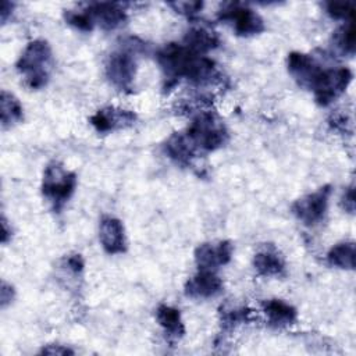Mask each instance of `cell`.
<instances>
[{
  "label": "cell",
  "instance_id": "1",
  "mask_svg": "<svg viewBox=\"0 0 356 356\" xmlns=\"http://www.w3.org/2000/svg\"><path fill=\"white\" fill-rule=\"evenodd\" d=\"M156 60L170 83L178 79H188L193 83H210L218 78V71L211 58L196 53L184 43H168L161 47Z\"/></svg>",
  "mask_w": 356,
  "mask_h": 356
},
{
  "label": "cell",
  "instance_id": "2",
  "mask_svg": "<svg viewBox=\"0 0 356 356\" xmlns=\"http://www.w3.org/2000/svg\"><path fill=\"white\" fill-rule=\"evenodd\" d=\"M29 89L46 86L53 67L51 49L46 40L36 39L26 44L15 64Z\"/></svg>",
  "mask_w": 356,
  "mask_h": 356
},
{
  "label": "cell",
  "instance_id": "3",
  "mask_svg": "<svg viewBox=\"0 0 356 356\" xmlns=\"http://www.w3.org/2000/svg\"><path fill=\"white\" fill-rule=\"evenodd\" d=\"M197 153H209L222 147L228 140L225 124L211 111L199 113L185 132Z\"/></svg>",
  "mask_w": 356,
  "mask_h": 356
},
{
  "label": "cell",
  "instance_id": "4",
  "mask_svg": "<svg viewBox=\"0 0 356 356\" xmlns=\"http://www.w3.org/2000/svg\"><path fill=\"white\" fill-rule=\"evenodd\" d=\"M75 172L67 170L58 161H51L46 165L42 179V193L53 204L54 210H61L75 192Z\"/></svg>",
  "mask_w": 356,
  "mask_h": 356
},
{
  "label": "cell",
  "instance_id": "5",
  "mask_svg": "<svg viewBox=\"0 0 356 356\" xmlns=\"http://www.w3.org/2000/svg\"><path fill=\"white\" fill-rule=\"evenodd\" d=\"M353 75L346 67L321 68L310 85L316 102L325 107L337 100L349 86Z\"/></svg>",
  "mask_w": 356,
  "mask_h": 356
},
{
  "label": "cell",
  "instance_id": "6",
  "mask_svg": "<svg viewBox=\"0 0 356 356\" xmlns=\"http://www.w3.org/2000/svg\"><path fill=\"white\" fill-rule=\"evenodd\" d=\"M330 196H331V186L324 185L317 191L307 193L299 197L298 200H295L291 206V211L302 224L307 227H313L324 218L327 213Z\"/></svg>",
  "mask_w": 356,
  "mask_h": 356
},
{
  "label": "cell",
  "instance_id": "7",
  "mask_svg": "<svg viewBox=\"0 0 356 356\" xmlns=\"http://www.w3.org/2000/svg\"><path fill=\"white\" fill-rule=\"evenodd\" d=\"M221 21L232 25L234 32L239 36L259 35L266 29L263 18L250 7L241 3H228L218 14Z\"/></svg>",
  "mask_w": 356,
  "mask_h": 356
},
{
  "label": "cell",
  "instance_id": "8",
  "mask_svg": "<svg viewBox=\"0 0 356 356\" xmlns=\"http://www.w3.org/2000/svg\"><path fill=\"white\" fill-rule=\"evenodd\" d=\"M136 75V60L131 50L120 49L113 51L106 61V76L118 90L129 92L134 88Z\"/></svg>",
  "mask_w": 356,
  "mask_h": 356
},
{
  "label": "cell",
  "instance_id": "9",
  "mask_svg": "<svg viewBox=\"0 0 356 356\" xmlns=\"http://www.w3.org/2000/svg\"><path fill=\"white\" fill-rule=\"evenodd\" d=\"M232 245L229 241L204 242L195 249V261L199 270H210L225 266L232 257Z\"/></svg>",
  "mask_w": 356,
  "mask_h": 356
},
{
  "label": "cell",
  "instance_id": "10",
  "mask_svg": "<svg viewBox=\"0 0 356 356\" xmlns=\"http://www.w3.org/2000/svg\"><path fill=\"white\" fill-rule=\"evenodd\" d=\"M93 26L99 25L103 31H114L125 24L127 13L118 3H90L83 8Z\"/></svg>",
  "mask_w": 356,
  "mask_h": 356
},
{
  "label": "cell",
  "instance_id": "11",
  "mask_svg": "<svg viewBox=\"0 0 356 356\" xmlns=\"http://www.w3.org/2000/svg\"><path fill=\"white\" fill-rule=\"evenodd\" d=\"M136 120V114L131 110L104 107L97 110L90 118V124L97 132H110L131 127Z\"/></svg>",
  "mask_w": 356,
  "mask_h": 356
},
{
  "label": "cell",
  "instance_id": "12",
  "mask_svg": "<svg viewBox=\"0 0 356 356\" xmlns=\"http://www.w3.org/2000/svg\"><path fill=\"white\" fill-rule=\"evenodd\" d=\"M99 239L106 253L118 254L127 250L124 224L111 216H104L99 224Z\"/></svg>",
  "mask_w": 356,
  "mask_h": 356
},
{
  "label": "cell",
  "instance_id": "13",
  "mask_svg": "<svg viewBox=\"0 0 356 356\" xmlns=\"http://www.w3.org/2000/svg\"><path fill=\"white\" fill-rule=\"evenodd\" d=\"M221 278L210 270H199L197 274L191 277L184 286L185 295L193 299H209L217 296L222 291Z\"/></svg>",
  "mask_w": 356,
  "mask_h": 356
},
{
  "label": "cell",
  "instance_id": "14",
  "mask_svg": "<svg viewBox=\"0 0 356 356\" xmlns=\"http://www.w3.org/2000/svg\"><path fill=\"white\" fill-rule=\"evenodd\" d=\"M320 70V64L310 54L300 51L288 54V72L302 88L309 89Z\"/></svg>",
  "mask_w": 356,
  "mask_h": 356
},
{
  "label": "cell",
  "instance_id": "15",
  "mask_svg": "<svg viewBox=\"0 0 356 356\" xmlns=\"http://www.w3.org/2000/svg\"><path fill=\"white\" fill-rule=\"evenodd\" d=\"M261 306L268 324L274 328H284L296 321V309L282 299H268Z\"/></svg>",
  "mask_w": 356,
  "mask_h": 356
},
{
  "label": "cell",
  "instance_id": "16",
  "mask_svg": "<svg viewBox=\"0 0 356 356\" xmlns=\"http://www.w3.org/2000/svg\"><path fill=\"white\" fill-rule=\"evenodd\" d=\"M253 267L259 275L277 277L285 270V261L274 246H266L253 257Z\"/></svg>",
  "mask_w": 356,
  "mask_h": 356
},
{
  "label": "cell",
  "instance_id": "17",
  "mask_svg": "<svg viewBox=\"0 0 356 356\" xmlns=\"http://www.w3.org/2000/svg\"><path fill=\"white\" fill-rule=\"evenodd\" d=\"M167 156L179 165H191L192 160L197 157V152L186 138L185 132L172 134L164 145Z\"/></svg>",
  "mask_w": 356,
  "mask_h": 356
},
{
  "label": "cell",
  "instance_id": "18",
  "mask_svg": "<svg viewBox=\"0 0 356 356\" xmlns=\"http://www.w3.org/2000/svg\"><path fill=\"white\" fill-rule=\"evenodd\" d=\"M156 320L168 341H178L184 337L185 327L178 309L168 305H160L156 310Z\"/></svg>",
  "mask_w": 356,
  "mask_h": 356
},
{
  "label": "cell",
  "instance_id": "19",
  "mask_svg": "<svg viewBox=\"0 0 356 356\" xmlns=\"http://www.w3.org/2000/svg\"><path fill=\"white\" fill-rule=\"evenodd\" d=\"M218 42L220 40L217 33L206 26L191 28L184 36V44L200 54H206L207 51L216 49L218 46Z\"/></svg>",
  "mask_w": 356,
  "mask_h": 356
},
{
  "label": "cell",
  "instance_id": "20",
  "mask_svg": "<svg viewBox=\"0 0 356 356\" xmlns=\"http://www.w3.org/2000/svg\"><path fill=\"white\" fill-rule=\"evenodd\" d=\"M355 242L346 241L334 245L327 253V263L332 267L342 270H353L355 268Z\"/></svg>",
  "mask_w": 356,
  "mask_h": 356
},
{
  "label": "cell",
  "instance_id": "21",
  "mask_svg": "<svg viewBox=\"0 0 356 356\" xmlns=\"http://www.w3.org/2000/svg\"><path fill=\"white\" fill-rule=\"evenodd\" d=\"M22 106L19 100L7 90H1L0 95V114H1V125L3 128L18 124L24 118Z\"/></svg>",
  "mask_w": 356,
  "mask_h": 356
},
{
  "label": "cell",
  "instance_id": "22",
  "mask_svg": "<svg viewBox=\"0 0 356 356\" xmlns=\"http://www.w3.org/2000/svg\"><path fill=\"white\" fill-rule=\"evenodd\" d=\"M332 47L342 56H353L355 53V29L352 21L345 22L332 33Z\"/></svg>",
  "mask_w": 356,
  "mask_h": 356
},
{
  "label": "cell",
  "instance_id": "23",
  "mask_svg": "<svg viewBox=\"0 0 356 356\" xmlns=\"http://www.w3.org/2000/svg\"><path fill=\"white\" fill-rule=\"evenodd\" d=\"M325 13L334 19L342 21H352L353 17V3L350 1H328L324 3Z\"/></svg>",
  "mask_w": 356,
  "mask_h": 356
},
{
  "label": "cell",
  "instance_id": "24",
  "mask_svg": "<svg viewBox=\"0 0 356 356\" xmlns=\"http://www.w3.org/2000/svg\"><path fill=\"white\" fill-rule=\"evenodd\" d=\"M64 18H65L67 24H70L71 26H74L78 31L90 32L93 29V24L85 10H81V11L68 10L64 13Z\"/></svg>",
  "mask_w": 356,
  "mask_h": 356
},
{
  "label": "cell",
  "instance_id": "25",
  "mask_svg": "<svg viewBox=\"0 0 356 356\" xmlns=\"http://www.w3.org/2000/svg\"><path fill=\"white\" fill-rule=\"evenodd\" d=\"M168 6L172 7L179 14H184L186 17H193L202 10L203 3L202 1H175V3H170Z\"/></svg>",
  "mask_w": 356,
  "mask_h": 356
},
{
  "label": "cell",
  "instance_id": "26",
  "mask_svg": "<svg viewBox=\"0 0 356 356\" xmlns=\"http://www.w3.org/2000/svg\"><path fill=\"white\" fill-rule=\"evenodd\" d=\"M341 204H342V209L348 213H353L355 211V189L353 186H349L343 196H342V200H341Z\"/></svg>",
  "mask_w": 356,
  "mask_h": 356
},
{
  "label": "cell",
  "instance_id": "27",
  "mask_svg": "<svg viewBox=\"0 0 356 356\" xmlns=\"http://www.w3.org/2000/svg\"><path fill=\"white\" fill-rule=\"evenodd\" d=\"M40 353H44V355H72L74 350H71L70 348L63 346V345H47L46 348H43L40 350Z\"/></svg>",
  "mask_w": 356,
  "mask_h": 356
},
{
  "label": "cell",
  "instance_id": "28",
  "mask_svg": "<svg viewBox=\"0 0 356 356\" xmlns=\"http://www.w3.org/2000/svg\"><path fill=\"white\" fill-rule=\"evenodd\" d=\"M65 263H67L68 270H71V271H74V273H79V271H82V268H83V260H82L81 254L68 256V259L65 260Z\"/></svg>",
  "mask_w": 356,
  "mask_h": 356
},
{
  "label": "cell",
  "instance_id": "29",
  "mask_svg": "<svg viewBox=\"0 0 356 356\" xmlns=\"http://www.w3.org/2000/svg\"><path fill=\"white\" fill-rule=\"evenodd\" d=\"M13 298H14V289H13V286L3 281V284H1V289H0L1 306L4 307L8 302H11V299H13Z\"/></svg>",
  "mask_w": 356,
  "mask_h": 356
},
{
  "label": "cell",
  "instance_id": "30",
  "mask_svg": "<svg viewBox=\"0 0 356 356\" xmlns=\"http://www.w3.org/2000/svg\"><path fill=\"white\" fill-rule=\"evenodd\" d=\"M13 7H14L13 3L3 1V4H1V21H3V22L7 21V15H8L10 11H13Z\"/></svg>",
  "mask_w": 356,
  "mask_h": 356
}]
</instances>
